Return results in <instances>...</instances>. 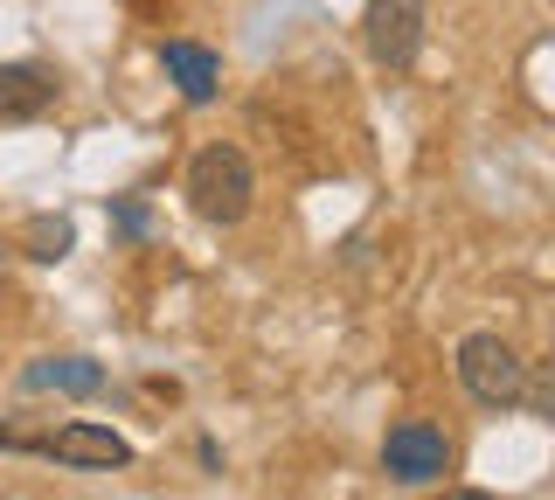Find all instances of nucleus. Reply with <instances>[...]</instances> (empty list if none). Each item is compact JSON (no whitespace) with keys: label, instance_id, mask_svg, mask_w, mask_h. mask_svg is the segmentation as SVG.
<instances>
[{"label":"nucleus","instance_id":"9","mask_svg":"<svg viewBox=\"0 0 555 500\" xmlns=\"http://www.w3.org/2000/svg\"><path fill=\"white\" fill-rule=\"evenodd\" d=\"M28 244H35V257H63L69 251V222H35Z\"/></svg>","mask_w":555,"mask_h":500},{"label":"nucleus","instance_id":"3","mask_svg":"<svg viewBox=\"0 0 555 500\" xmlns=\"http://www.w3.org/2000/svg\"><path fill=\"white\" fill-rule=\"evenodd\" d=\"M382 473H389L396 487H438L451 473V438L430 418L389 424V438H382Z\"/></svg>","mask_w":555,"mask_h":500},{"label":"nucleus","instance_id":"8","mask_svg":"<svg viewBox=\"0 0 555 500\" xmlns=\"http://www.w3.org/2000/svg\"><path fill=\"white\" fill-rule=\"evenodd\" d=\"M28 389H63V396H91L104 389V369L83 355H63V361H35L28 369Z\"/></svg>","mask_w":555,"mask_h":500},{"label":"nucleus","instance_id":"5","mask_svg":"<svg viewBox=\"0 0 555 500\" xmlns=\"http://www.w3.org/2000/svg\"><path fill=\"white\" fill-rule=\"evenodd\" d=\"M35 452H49L56 465H77V473H118V465H132V445L104 424H63L49 438H35Z\"/></svg>","mask_w":555,"mask_h":500},{"label":"nucleus","instance_id":"6","mask_svg":"<svg viewBox=\"0 0 555 500\" xmlns=\"http://www.w3.org/2000/svg\"><path fill=\"white\" fill-rule=\"evenodd\" d=\"M56 105V70L42 63H0V118H42Z\"/></svg>","mask_w":555,"mask_h":500},{"label":"nucleus","instance_id":"10","mask_svg":"<svg viewBox=\"0 0 555 500\" xmlns=\"http://www.w3.org/2000/svg\"><path fill=\"white\" fill-rule=\"evenodd\" d=\"M118 230L139 236V230H146V209H139V202H126V209H118Z\"/></svg>","mask_w":555,"mask_h":500},{"label":"nucleus","instance_id":"4","mask_svg":"<svg viewBox=\"0 0 555 500\" xmlns=\"http://www.w3.org/2000/svg\"><path fill=\"white\" fill-rule=\"evenodd\" d=\"M424 28H430L424 0H369V56L382 70H410L424 56Z\"/></svg>","mask_w":555,"mask_h":500},{"label":"nucleus","instance_id":"7","mask_svg":"<svg viewBox=\"0 0 555 500\" xmlns=\"http://www.w3.org/2000/svg\"><path fill=\"white\" fill-rule=\"evenodd\" d=\"M160 63H167V77L181 84V98H188V105H208V98H216L222 63L208 56L202 42H160Z\"/></svg>","mask_w":555,"mask_h":500},{"label":"nucleus","instance_id":"2","mask_svg":"<svg viewBox=\"0 0 555 500\" xmlns=\"http://www.w3.org/2000/svg\"><path fill=\"white\" fill-rule=\"evenodd\" d=\"M459 383L479 410H514V403H528V361L500 334H465L459 341Z\"/></svg>","mask_w":555,"mask_h":500},{"label":"nucleus","instance_id":"1","mask_svg":"<svg viewBox=\"0 0 555 500\" xmlns=\"http://www.w3.org/2000/svg\"><path fill=\"white\" fill-rule=\"evenodd\" d=\"M250 202H257V175L243 161V146H202L195 167H188V209L230 230V222L250 216Z\"/></svg>","mask_w":555,"mask_h":500}]
</instances>
